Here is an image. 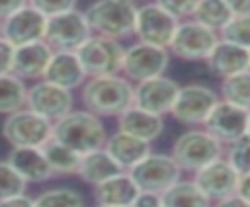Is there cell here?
I'll return each instance as SVG.
<instances>
[{
    "instance_id": "43",
    "label": "cell",
    "mask_w": 250,
    "mask_h": 207,
    "mask_svg": "<svg viewBox=\"0 0 250 207\" xmlns=\"http://www.w3.org/2000/svg\"><path fill=\"white\" fill-rule=\"evenodd\" d=\"M238 195L244 197L250 203V174L240 176V184H238Z\"/></svg>"
},
{
    "instance_id": "35",
    "label": "cell",
    "mask_w": 250,
    "mask_h": 207,
    "mask_svg": "<svg viewBox=\"0 0 250 207\" xmlns=\"http://www.w3.org/2000/svg\"><path fill=\"white\" fill-rule=\"evenodd\" d=\"M76 4L78 0H29V6H33L47 18L76 10Z\"/></svg>"
},
{
    "instance_id": "37",
    "label": "cell",
    "mask_w": 250,
    "mask_h": 207,
    "mask_svg": "<svg viewBox=\"0 0 250 207\" xmlns=\"http://www.w3.org/2000/svg\"><path fill=\"white\" fill-rule=\"evenodd\" d=\"M14 53L16 47L0 33V74L12 72V62H14Z\"/></svg>"
},
{
    "instance_id": "30",
    "label": "cell",
    "mask_w": 250,
    "mask_h": 207,
    "mask_svg": "<svg viewBox=\"0 0 250 207\" xmlns=\"http://www.w3.org/2000/svg\"><path fill=\"white\" fill-rule=\"evenodd\" d=\"M221 94H223V100L250 111V70L225 78L221 84Z\"/></svg>"
},
{
    "instance_id": "13",
    "label": "cell",
    "mask_w": 250,
    "mask_h": 207,
    "mask_svg": "<svg viewBox=\"0 0 250 207\" xmlns=\"http://www.w3.org/2000/svg\"><path fill=\"white\" fill-rule=\"evenodd\" d=\"M217 102L219 98L211 88L203 84H188L180 88L170 115L184 125H203Z\"/></svg>"
},
{
    "instance_id": "20",
    "label": "cell",
    "mask_w": 250,
    "mask_h": 207,
    "mask_svg": "<svg viewBox=\"0 0 250 207\" xmlns=\"http://www.w3.org/2000/svg\"><path fill=\"white\" fill-rule=\"evenodd\" d=\"M86 78H88V74L74 51H55V55L43 74V80L62 86L66 90L84 86Z\"/></svg>"
},
{
    "instance_id": "10",
    "label": "cell",
    "mask_w": 250,
    "mask_h": 207,
    "mask_svg": "<svg viewBox=\"0 0 250 207\" xmlns=\"http://www.w3.org/2000/svg\"><path fill=\"white\" fill-rule=\"evenodd\" d=\"M250 125V111L230 104L227 100H219L209 117L203 123V129H207L215 139H219L223 145H236L246 139Z\"/></svg>"
},
{
    "instance_id": "19",
    "label": "cell",
    "mask_w": 250,
    "mask_h": 207,
    "mask_svg": "<svg viewBox=\"0 0 250 207\" xmlns=\"http://www.w3.org/2000/svg\"><path fill=\"white\" fill-rule=\"evenodd\" d=\"M207 66L215 76L230 78L250 70V49L221 39L207 59Z\"/></svg>"
},
{
    "instance_id": "41",
    "label": "cell",
    "mask_w": 250,
    "mask_h": 207,
    "mask_svg": "<svg viewBox=\"0 0 250 207\" xmlns=\"http://www.w3.org/2000/svg\"><path fill=\"white\" fill-rule=\"evenodd\" d=\"M213 207H250V203H248L244 197H240L238 193H234V195H229V197H225V199L215 201Z\"/></svg>"
},
{
    "instance_id": "40",
    "label": "cell",
    "mask_w": 250,
    "mask_h": 207,
    "mask_svg": "<svg viewBox=\"0 0 250 207\" xmlns=\"http://www.w3.org/2000/svg\"><path fill=\"white\" fill-rule=\"evenodd\" d=\"M0 207H35V199H31L25 193H21V195H16V197L2 199Z\"/></svg>"
},
{
    "instance_id": "1",
    "label": "cell",
    "mask_w": 250,
    "mask_h": 207,
    "mask_svg": "<svg viewBox=\"0 0 250 207\" xmlns=\"http://www.w3.org/2000/svg\"><path fill=\"white\" fill-rule=\"evenodd\" d=\"M84 109L96 113L98 117H119L135 102V86L129 78L119 74L94 76L82 86Z\"/></svg>"
},
{
    "instance_id": "28",
    "label": "cell",
    "mask_w": 250,
    "mask_h": 207,
    "mask_svg": "<svg viewBox=\"0 0 250 207\" xmlns=\"http://www.w3.org/2000/svg\"><path fill=\"white\" fill-rule=\"evenodd\" d=\"M45 152V158L53 170L55 176H70V174H78V166H80V154L70 150L68 146H64L62 143L51 139L45 146H41Z\"/></svg>"
},
{
    "instance_id": "23",
    "label": "cell",
    "mask_w": 250,
    "mask_h": 207,
    "mask_svg": "<svg viewBox=\"0 0 250 207\" xmlns=\"http://www.w3.org/2000/svg\"><path fill=\"white\" fill-rule=\"evenodd\" d=\"M104 148L121 166V170H127V172L150 154V143L148 141H143V139L133 137V135L119 131V129L107 137Z\"/></svg>"
},
{
    "instance_id": "18",
    "label": "cell",
    "mask_w": 250,
    "mask_h": 207,
    "mask_svg": "<svg viewBox=\"0 0 250 207\" xmlns=\"http://www.w3.org/2000/svg\"><path fill=\"white\" fill-rule=\"evenodd\" d=\"M55 51L47 41H35L27 45L16 47L14 62H12V74H16L21 80H37L43 78Z\"/></svg>"
},
{
    "instance_id": "39",
    "label": "cell",
    "mask_w": 250,
    "mask_h": 207,
    "mask_svg": "<svg viewBox=\"0 0 250 207\" xmlns=\"http://www.w3.org/2000/svg\"><path fill=\"white\" fill-rule=\"evenodd\" d=\"M133 207H164L162 197L158 193H145L141 191V195L135 199Z\"/></svg>"
},
{
    "instance_id": "27",
    "label": "cell",
    "mask_w": 250,
    "mask_h": 207,
    "mask_svg": "<svg viewBox=\"0 0 250 207\" xmlns=\"http://www.w3.org/2000/svg\"><path fill=\"white\" fill-rule=\"evenodd\" d=\"M27 104V86L16 74H0V113L12 115Z\"/></svg>"
},
{
    "instance_id": "31",
    "label": "cell",
    "mask_w": 250,
    "mask_h": 207,
    "mask_svg": "<svg viewBox=\"0 0 250 207\" xmlns=\"http://www.w3.org/2000/svg\"><path fill=\"white\" fill-rule=\"evenodd\" d=\"M35 207H86V201L72 187H51L35 197Z\"/></svg>"
},
{
    "instance_id": "25",
    "label": "cell",
    "mask_w": 250,
    "mask_h": 207,
    "mask_svg": "<svg viewBox=\"0 0 250 207\" xmlns=\"http://www.w3.org/2000/svg\"><path fill=\"white\" fill-rule=\"evenodd\" d=\"M119 172H123L121 166L109 156V152L105 148L84 154L80 158V166H78V176L90 186H96Z\"/></svg>"
},
{
    "instance_id": "15",
    "label": "cell",
    "mask_w": 250,
    "mask_h": 207,
    "mask_svg": "<svg viewBox=\"0 0 250 207\" xmlns=\"http://www.w3.org/2000/svg\"><path fill=\"white\" fill-rule=\"evenodd\" d=\"M193 182L211 201H219V199L238 193L240 174L234 170V166L229 162V158L227 160L217 158L215 162L197 170L193 174Z\"/></svg>"
},
{
    "instance_id": "38",
    "label": "cell",
    "mask_w": 250,
    "mask_h": 207,
    "mask_svg": "<svg viewBox=\"0 0 250 207\" xmlns=\"http://www.w3.org/2000/svg\"><path fill=\"white\" fill-rule=\"evenodd\" d=\"M27 4H29V0H0V21H4L6 18H10L18 10L25 8Z\"/></svg>"
},
{
    "instance_id": "9",
    "label": "cell",
    "mask_w": 250,
    "mask_h": 207,
    "mask_svg": "<svg viewBox=\"0 0 250 207\" xmlns=\"http://www.w3.org/2000/svg\"><path fill=\"white\" fill-rule=\"evenodd\" d=\"M92 37V29L88 25L86 14L78 10H70L59 16L47 18L45 41L53 51H78Z\"/></svg>"
},
{
    "instance_id": "44",
    "label": "cell",
    "mask_w": 250,
    "mask_h": 207,
    "mask_svg": "<svg viewBox=\"0 0 250 207\" xmlns=\"http://www.w3.org/2000/svg\"><path fill=\"white\" fill-rule=\"evenodd\" d=\"M94 207H119V205H104V203H96Z\"/></svg>"
},
{
    "instance_id": "22",
    "label": "cell",
    "mask_w": 250,
    "mask_h": 207,
    "mask_svg": "<svg viewBox=\"0 0 250 207\" xmlns=\"http://www.w3.org/2000/svg\"><path fill=\"white\" fill-rule=\"evenodd\" d=\"M6 160L16 168V172L25 182L31 184H41L55 176L45 158L43 148L37 146H12Z\"/></svg>"
},
{
    "instance_id": "5",
    "label": "cell",
    "mask_w": 250,
    "mask_h": 207,
    "mask_svg": "<svg viewBox=\"0 0 250 207\" xmlns=\"http://www.w3.org/2000/svg\"><path fill=\"white\" fill-rule=\"evenodd\" d=\"M88 78L117 74L123 70L125 49L117 39L94 35L76 51Z\"/></svg>"
},
{
    "instance_id": "29",
    "label": "cell",
    "mask_w": 250,
    "mask_h": 207,
    "mask_svg": "<svg viewBox=\"0 0 250 207\" xmlns=\"http://www.w3.org/2000/svg\"><path fill=\"white\" fill-rule=\"evenodd\" d=\"M232 16L234 14L225 0H199L195 10H193L191 20H195L201 25L219 33L232 20Z\"/></svg>"
},
{
    "instance_id": "8",
    "label": "cell",
    "mask_w": 250,
    "mask_h": 207,
    "mask_svg": "<svg viewBox=\"0 0 250 207\" xmlns=\"http://www.w3.org/2000/svg\"><path fill=\"white\" fill-rule=\"evenodd\" d=\"M221 35L195 20L180 21L168 51L182 61H207Z\"/></svg>"
},
{
    "instance_id": "46",
    "label": "cell",
    "mask_w": 250,
    "mask_h": 207,
    "mask_svg": "<svg viewBox=\"0 0 250 207\" xmlns=\"http://www.w3.org/2000/svg\"><path fill=\"white\" fill-rule=\"evenodd\" d=\"M0 33H2V21H0Z\"/></svg>"
},
{
    "instance_id": "3",
    "label": "cell",
    "mask_w": 250,
    "mask_h": 207,
    "mask_svg": "<svg viewBox=\"0 0 250 207\" xmlns=\"http://www.w3.org/2000/svg\"><path fill=\"white\" fill-rule=\"evenodd\" d=\"M137 12L139 6L135 0H96L84 14L94 35L119 41L135 35Z\"/></svg>"
},
{
    "instance_id": "21",
    "label": "cell",
    "mask_w": 250,
    "mask_h": 207,
    "mask_svg": "<svg viewBox=\"0 0 250 207\" xmlns=\"http://www.w3.org/2000/svg\"><path fill=\"white\" fill-rule=\"evenodd\" d=\"M139 195H141V189L127 170L94 186L96 203H104V205L133 207V203Z\"/></svg>"
},
{
    "instance_id": "16",
    "label": "cell",
    "mask_w": 250,
    "mask_h": 207,
    "mask_svg": "<svg viewBox=\"0 0 250 207\" xmlns=\"http://www.w3.org/2000/svg\"><path fill=\"white\" fill-rule=\"evenodd\" d=\"M182 86H178L176 80L168 78V76H154L143 82H137L135 86V102L133 105L156 113V115H164L172 111V105L178 98Z\"/></svg>"
},
{
    "instance_id": "34",
    "label": "cell",
    "mask_w": 250,
    "mask_h": 207,
    "mask_svg": "<svg viewBox=\"0 0 250 207\" xmlns=\"http://www.w3.org/2000/svg\"><path fill=\"white\" fill-rule=\"evenodd\" d=\"M227 158L240 176L250 174V139H244V141L232 145Z\"/></svg>"
},
{
    "instance_id": "45",
    "label": "cell",
    "mask_w": 250,
    "mask_h": 207,
    "mask_svg": "<svg viewBox=\"0 0 250 207\" xmlns=\"http://www.w3.org/2000/svg\"><path fill=\"white\" fill-rule=\"evenodd\" d=\"M246 139H250V125H248V135H246Z\"/></svg>"
},
{
    "instance_id": "36",
    "label": "cell",
    "mask_w": 250,
    "mask_h": 207,
    "mask_svg": "<svg viewBox=\"0 0 250 207\" xmlns=\"http://www.w3.org/2000/svg\"><path fill=\"white\" fill-rule=\"evenodd\" d=\"M154 2L178 20H191L193 10L199 0H154Z\"/></svg>"
},
{
    "instance_id": "24",
    "label": "cell",
    "mask_w": 250,
    "mask_h": 207,
    "mask_svg": "<svg viewBox=\"0 0 250 207\" xmlns=\"http://www.w3.org/2000/svg\"><path fill=\"white\" fill-rule=\"evenodd\" d=\"M117 129L129 133L133 137H139L143 141L152 143L164 131V119H162V115H156V113L145 111L137 105H131L127 111H123L117 117Z\"/></svg>"
},
{
    "instance_id": "32",
    "label": "cell",
    "mask_w": 250,
    "mask_h": 207,
    "mask_svg": "<svg viewBox=\"0 0 250 207\" xmlns=\"http://www.w3.org/2000/svg\"><path fill=\"white\" fill-rule=\"evenodd\" d=\"M25 186L27 182L16 172V168L8 160H0V201L21 195L25 191Z\"/></svg>"
},
{
    "instance_id": "7",
    "label": "cell",
    "mask_w": 250,
    "mask_h": 207,
    "mask_svg": "<svg viewBox=\"0 0 250 207\" xmlns=\"http://www.w3.org/2000/svg\"><path fill=\"white\" fill-rule=\"evenodd\" d=\"M129 174L133 176V180L137 182L141 191L162 195L176 182H180L182 168L174 160L172 154H158V152L154 154V152H150L137 166H133L129 170Z\"/></svg>"
},
{
    "instance_id": "42",
    "label": "cell",
    "mask_w": 250,
    "mask_h": 207,
    "mask_svg": "<svg viewBox=\"0 0 250 207\" xmlns=\"http://www.w3.org/2000/svg\"><path fill=\"white\" fill-rule=\"evenodd\" d=\"M234 16H250V0H225Z\"/></svg>"
},
{
    "instance_id": "33",
    "label": "cell",
    "mask_w": 250,
    "mask_h": 207,
    "mask_svg": "<svg viewBox=\"0 0 250 207\" xmlns=\"http://www.w3.org/2000/svg\"><path fill=\"white\" fill-rule=\"evenodd\" d=\"M221 39L250 49V16H232V20L219 31Z\"/></svg>"
},
{
    "instance_id": "14",
    "label": "cell",
    "mask_w": 250,
    "mask_h": 207,
    "mask_svg": "<svg viewBox=\"0 0 250 207\" xmlns=\"http://www.w3.org/2000/svg\"><path fill=\"white\" fill-rule=\"evenodd\" d=\"M72 104H74V98L70 90L57 86L53 82H47L43 78L35 82L31 88H27L25 107L53 123L68 115L72 111Z\"/></svg>"
},
{
    "instance_id": "11",
    "label": "cell",
    "mask_w": 250,
    "mask_h": 207,
    "mask_svg": "<svg viewBox=\"0 0 250 207\" xmlns=\"http://www.w3.org/2000/svg\"><path fill=\"white\" fill-rule=\"evenodd\" d=\"M178 25H180L178 18H174L170 12L160 8L156 2H150V4H143L137 12L135 35L141 43H150L168 49L176 35Z\"/></svg>"
},
{
    "instance_id": "12",
    "label": "cell",
    "mask_w": 250,
    "mask_h": 207,
    "mask_svg": "<svg viewBox=\"0 0 250 207\" xmlns=\"http://www.w3.org/2000/svg\"><path fill=\"white\" fill-rule=\"evenodd\" d=\"M170 62V51L150 43H135L125 49L123 74L129 80L143 82L154 76H162Z\"/></svg>"
},
{
    "instance_id": "2",
    "label": "cell",
    "mask_w": 250,
    "mask_h": 207,
    "mask_svg": "<svg viewBox=\"0 0 250 207\" xmlns=\"http://www.w3.org/2000/svg\"><path fill=\"white\" fill-rule=\"evenodd\" d=\"M107 137L102 119L88 109H72L53 125V139L80 156L104 148Z\"/></svg>"
},
{
    "instance_id": "4",
    "label": "cell",
    "mask_w": 250,
    "mask_h": 207,
    "mask_svg": "<svg viewBox=\"0 0 250 207\" xmlns=\"http://www.w3.org/2000/svg\"><path fill=\"white\" fill-rule=\"evenodd\" d=\"M223 143L215 139L207 129H189L182 133L172 145V156L182 170L197 172L203 166L221 158Z\"/></svg>"
},
{
    "instance_id": "26",
    "label": "cell",
    "mask_w": 250,
    "mask_h": 207,
    "mask_svg": "<svg viewBox=\"0 0 250 207\" xmlns=\"http://www.w3.org/2000/svg\"><path fill=\"white\" fill-rule=\"evenodd\" d=\"M164 207H211V199L197 187L193 180H180L162 195Z\"/></svg>"
},
{
    "instance_id": "17",
    "label": "cell",
    "mask_w": 250,
    "mask_h": 207,
    "mask_svg": "<svg viewBox=\"0 0 250 207\" xmlns=\"http://www.w3.org/2000/svg\"><path fill=\"white\" fill-rule=\"evenodd\" d=\"M45 29H47V16H43L39 10H35L29 4L2 21V35L14 47L45 41Z\"/></svg>"
},
{
    "instance_id": "6",
    "label": "cell",
    "mask_w": 250,
    "mask_h": 207,
    "mask_svg": "<svg viewBox=\"0 0 250 207\" xmlns=\"http://www.w3.org/2000/svg\"><path fill=\"white\" fill-rule=\"evenodd\" d=\"M53 121L23 107L8 115L2 123V135L12 146H45L53 139Z\"/></svg>"
}]
</instances>
